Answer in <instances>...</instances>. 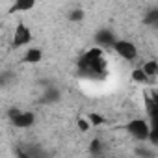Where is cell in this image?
I'll use <instances>...</instances> for the list:
<instances>
[{
  "mask_svg": "<svg viewBox=\"0 0 158 158\" xmlns=\"http://www.w3.org/2000/svg\"><path fill=\"white\" fill-rule=\"evenodd\" d=\"M106 56L99 47L89 48L80 60H78V73L86 78H91V80H101V78L106 76Z\"/></svg>",
  "mask_w": 158,
  "mask_h": 158,
  "instance_id": "obj_1",
  "label": "cell"
},
{
  "mask_svg": "<svg viewBox=\"0 0 158 158\" xmlns=\"http://www.w3.org/2000/svg\"><path fill=\"white\" fill-rule=\"evenodd\" d=\"M125 130L127 134H130L134 139L138 141H149V132H151V127H149V121L147 119H130L127 125H125Z\"/></svg>",
  "mask_w": 158,
  "mask_h": 158,
  "instance_id": "obj_2",
  "label": "cell"
},
{
  "mask_svg": "<svg viewBox=\"0 0 158 158\" xmlns=\"http://www.w3.org/2000/svg\"><path fill=\"white\" fill-rule=\"evenodd\" d=\"M8 117L13 123V127H17V128H28L35 123V115L32 112H21L19 108H10Z\"/></svg>",
  "mask_w": 158,
  "mask_h": 158,
  "instance_id": "obj_3",
  "label": "cell"
},
{
  "mask_svg": "<svg viewBox=\"0 0 158 158\" xmlns=\"http://www.w3.org/2000/svg\"><path fill=\"white\" fill-rule=\"evenodd\" d=\"M112 48L115 50V54H119L123 60H128V61L136 60V56H138V48H136V45H134L132 41H127V39H117L115 45H114Z\"/></svg>",
  "mask_w": 158,
  "mask_h": 158,
  "instance_id": "obj_4",
  "label": "cell"
},
{
  "mask_svg": "<svg viewBox=\"0 0 158 158\" xmlns=\"http://www.w3.org/2000/svg\"><path fill=\"white\" fill-rule=\"evenodd\" d=\"M30 41H32L30 28H28L26 24L19 23V24L15 26V34H13V41H11V45H13L15 48H19V47H24V45H28Z\"/></svg>",
  "mask_w": 158,
  "mask_h": 158,
  "instance_id": "obj_5",
  "label": "cell"
},
{
  "mask_svg": "<svg viewBox=\"0 0 158 158\" xmlns=\"http://www.w3.org/2000/svg\"><path fill=\"white\" fill-rule=\"evenodd\" d=\"M145 112H147L149 119L158 117V93L156 91L145 95Z\"/></svg>",
  "mask_w": 158,
  "mask_h": 158,
  "instance_id": "obj_6",
  "label": "cell"
},
{
  "mask_svg": "<svg viewBox=\"0 0 158 158\" xmlns=\"http://www.w3.org/2000/svg\"><path fill=\"white\" fill-rule=\"evenodd\" d=\"M115 35L110 32V30H99L97 32V35H95V43L99 45V48L101 47H114L115 45Z\"/></svg>",
  "mask_w": 158,
  "mask_h": 158,
  "instance_id": "obj_7",
  "label": "cell"
},
{
  "mask_svg": "<svg viewBox=\"0 0 158 158\" xmlns=\"http://www.w3.org/2000/svg\"><path fill=\"white\" fill-rule=\"evenodd\" d=\"M141 69H143V73L147 74L149 80H152V78H156V76H158V61H154V60L145 61V63L141 65Z\"/></svg>",
  "mask_w": 158,
  "mask_h": 158,
  "instance_id": "obj_8",
  "label": "cell"
},
{
  "mask_svg": "<svg viewBox=\"0 0 158 158\" xmlns=\"http://www.w3.org/2000/svg\"><path fill=\"white\" fill-rule=\"evenodd\" d=\"M149 127H151V132H149V143H151L152 147H158V117L149 119Z\"/></svg>",
  "mask_w": 158,
  "mask_h": 158,
  "instance_id": "obj_9",
  "label": "cell"
},
{
  "mask_svg": "<svg viewBox=\"0 0 158 158\" xmlns=\"http://www.w3.org/2000/svg\"><path fill=\"white\" fill-rule=\"evenodd\" d=\"M24 60H26L28 63H37V61H41V60H43L41 48H28L26 54H24Z\"/></svg>",
  "mask_w": 158,
  "mask_h": 158,
  "instance_id": "obj_10",
  "label": "cell"
},
{
  "mask_svg": "<svg viewBox=\"0 0 158 158\" xmlns=\"http://www.w3.org/2000/svg\"><path fill=\"white\" fill-rule=\"evenodd\" d=\"M102 149H104V145H102V141H101L99 138H95V139L89 143V154L95 156V158H101V156H102V152H104Z\"/></svg>",
  "mask_w": 158,
  "mask_h": 158,
  "instance_id": "obj_11",
  "label": "cell"
},
{
  "mask_svg": "<svg viewBox=\"0 0 158 158\" xmlns=\"http://www.w3.org/2000/svg\"><path fill=\"white\" fill-rule=\"evenodd\" d=\"M34 6H35L34 0H23V2H15V4L11 6V11H28V10H32Z\"/></svg>",
  "mask_w": 158,
  "mask_h": 158,
  "instance_id": "obj_12",
  "label": "cell"
},
{
  "mask_svg": "<svg viewBox=\"0 0 158 158\" xmlns=\"http://www.w3.org/2000/svg\"><path fill=\"white\" fill-rule=\"evenodd\" d=\"M132 80L138 82V84H147V82H149V78H147V74L143 73V69L138 67V69L132 71Z\"/></svg>",
  "mask_w": 158,
  "mask_h": 158,
  "instance_id": "obj_13",
  "label": "cell"
},
{
  "mask_svg": "<svg viewBox=\"0 0 158 158\" xmlns=\"http://www.w3.org/2000/svg\"><path fill=\"white\" fill-rule=\"evenodd\" d=\"M145 23L151 26H158V8H152L147 15H145Z\"/></svg>",
  "mask_w": 158,
  "mask_h": 158,
  "instance_id": "obj_14",
  "label": "cell"
},
{
  "mask_svg": "<svg viewBox=\"0 0 158 158\" xmlns=\"http://www.w3.org/2000/svg\"><path fill=\"white\" fill-rule=\"evenodd\" d=\"M76 125H78V128H80V132H88L89 127H91V123L88 121V117H78L76 119Z\"/></svg>",
  "mask_w": 158,
  "mask_h": 158,
  "instance_id": "obj_15",
  "label": "cell"
},
{
  "mask_svg": "<svg viewBox=\"0 0 158 158\" xmlns=\"http://www.w3.org/2000/svg\"><path fill=\"white\" fill-rule=\"evenodd\" d=\"M69 19H71V21H74V23L82 21V19H84V11H82L80 8H76V10H73V11L69 13Z\"/></svg>",
  "mask_w": 158,
  "mask_h": 158,
  "instance_id": "obj_16",
  "label": "cell"
},
{
  "mask_svg": "<svg viewBox=\"0 0 158 158\" xmlns=\"http://www.w3.org/2000/svg\"><path fill=\"white\" fill-rule=\"evenodd\" d=\"M60 99V93L58 91H54V89H47L45 91V101L47 102H52V101H58Z\"/></svg>",
  "mask_w": 158,
  "mask_h": 158,
  "instance_id": "obj_17",
  "label": "cell"
},
{
  "mask_svg": "<svg viewBox=\"0 0 158 158\" xmlns=\"http://www.w3.org/2000/svg\"><path fill=\"white\" fill-rule=\"evenodd\" d=\"M88 121H89L91 125H102V117H101L99 114H89V115H88Z\"/></svg>",
  "mask_w": 158,
  "mask_h": 158,
  "instance_id": "obj_18",
  "label": "cell"
},
{
  "mask_svg": "<svg viewBox=\"0 0 158 158\" xmlns=\"http://www.w3.org/2000/svg\"><path fill=\"white\" fill-rule=\"evenodd\" d=\"M15 156H17V158H32L30 152L24 151V149H15Z\"/></svg>",
  "mask_w": 158,
  "mask_h": 158,
  "instance_id": "obj_19",
  "label": "cell"
}]
</instances>
